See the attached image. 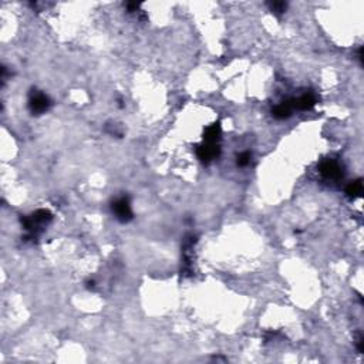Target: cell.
Returning <instances> with one entry per match:
<instances>
[{"mask_svg": "<svg viewBox=\"0 0 364 364\" xmlns=\"http://www.w3.org/2000/svg\"><path fill=\"white\" fill-rule=\"evenodd\" d=\"M52 213L46 209H39L36 211L33 215L30 216H23L22 218V223H23V228L26 229L32 238H36V235L39 233V229L43 228L45 225L52 221Z\"/></svg>", "mask_w": 364, "mask_h": 364, "instance_id": "6da1fadb", "label": "cell"}, {"mask_svg": "<svg viewBox=\"0 0 364 364\" xmlns=\"http://www.w3.org/2000/svg\"><path fill=\"white\" fill-rule=\"evenodd\" d=\"M293 110V100H286L283 103L277 104L272 110V114L277 120H284V118H289V117L292 116V111Z\"/></svg>", "mask_w": 364, "mask_h": 364, "instance_id": "8992f818", "label": "cell"}, {"mask_svg": "<svg viewBox=\"0 0 364 364\" xmlns=\"http://www.w3.org/2000/svg\"><path fill=\"white\" fill-rule=\"evenodd\" d=\"M269 5V8L272 12H275V13H283L286 8H287V5L284 3V2H270V3H267Z\"/></svg>", "mask_w": 364, "mask_h": 364, "instance_id": "8fae6325", "label": "cell"}, {"mask_svg": "<svg viewBox=\"0 0 364 364\" xmlns=\"http://www.w3.org/2000/svg\"><path fill=\"white\" fill-rule=\"evenodd\" d=\"M196 155H198V158L202 161V162L208 164V162H211V161L218 158V155H219V145L218 144H208V142H204L202 145L198 147Z\"/></svg>", "mask_w": 364, "mask_h": 364, "instance_id": "5b68a950", "label": "cell"}, {"mask_svg": "<svg viewBox=\"0 0 364 364\" xmlns=\"http://www.w3.org/2000/svg\"><path fill=\"white\" fill-rule=\"evenodd\" d=\"M111 209H113V212L116 213L117 219L121 221V222H128L130 219H133L131 205H130V199L127 196L117 198L111 205Z\"/></svg>", "mask_w": 364, "mask_h": 364, "instance_id": "3957f363", "label": "cell"}, {"mask_svg": "<svg viewBox=\"0 0 364 364\" xmlns=\"http://www.w3.org/2000/svg\"><path fill=\"white\" fill-rule=\"evenodd\" d=\"M316 101H317V98L314 96V93L309 91V93L303 94L302 97L293 100V108H296V110H303V111L304 110H310V108L314 107Z\"/></svg>", "mask_w": 364, "mask_h": 364, "instance_id": "52a82bcc", "label": "cell"}, {"mask_svg": "<svg viewBox=\"0 0 364 364\" xmlns=\"http://www.w3.org/2000/svg\"><path fill=\"white\" fill-rule=\"evenodd\" d=\"M250 158H252L250 152L248 151L240 152L239 155H238V158H236V164H238L239 167H246L249 162H250Z\"/></svg>", "mask_w": 364, "mask_h": 364, "instance_id": "30bf717a", "label": "cell"}, {"mask_svg": "<svg viewBox=\"0 0 364 364\" xmlns=\"http://www.w3.org/2000/svg\"><path fill=\"white\" fill-rule=\"evenodd\" d=\"M50 106H52V101L45 93H40V91H36V90L32 91L30 98H29V110L33 116L43 114L50 108Z\"/></svg>", "mask_w": 364, "mask_h": 364, "instance_id": "7a4b0ae2", "label": "cell"}, {"mask_svg": "<svg viewBox=\"0 0 364 364\" xmlns=\"http://www.w3.org/2000/svg\"><path fill=\"white\" fill-rule=\"evenodd\" d=\"M94 284H96V282H94V280H87V287H89V289L94 287Z\"/></svg>", "mask_w": 364, "mask_h": 364, "instance_id": "7c38bea8", "label": "cell"}, {"mask_svg": "<svg viewBox=\"0 0 364 364\" xmlns=\"http://www.w3.org/2000/svg\"><path fill=\"white\" fill-rule=\"evenodd\" d=\"M346 194L347 196H350L353 199L361 196V194H363V181L361 179H355L353 182H350L348 187L346 188Z\"/></svg>", "mask_w": 364, "mask_h": 364, "instance_id": "9c48e42d", "label": "cell"}, {"mask_svg": "<svg viewBox=\"0 0 364 364\" xmlns=\"http://www.w3.org/2000/svg\"><path fill=\"white\" fill-rule=\"evenodd\" d=\"M320 174L329 179H338L343 177V167L334 160H324L319 164Z\"/></svg>", "mask_w": 364, "mask_h": 364, "instance_id": "277c9868", "label": "cell"}, {"mask_svg": "<svg viewBox=\"0 0 364 364\" xmlns=\"http://www.w3.org/2000/svg\"><path fill=\"white\" fill-rule=\"evenodd\" d=\"M221 138V125L219 123L209 125L204 133V141L208 144H218Z\"/></svg>", "mask_w": 364, "mask_h": 364, "instance_id": "ba28073f", "label": "cell"}]
</instances>
